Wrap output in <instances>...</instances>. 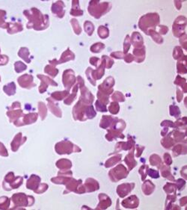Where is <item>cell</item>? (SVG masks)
<instances>
[{
	"mask_svg": "<svg viewBox=\"0 0 187 210\" xmlns=\"http://www.w3.org/2000/svg\"><path fill=\"white\" fill-rule=\"evenodd\" d=\"M133 152H134V148L132 147V149L130 150V152L129 153L128 155L125 157V159H124V161L126 162V164L127 165V166H128V168H129V170L133 169L135 167H136V165H137V162H136V161L134 159Z\"/></svg>",
	"mask_w": 187,
	"mask_h": 210,
	"instance_id": "10",
	"label": "cell"
},
{
	"mask_svg": "<svg viewBox=\"0 0 187 210\" xmlns=\"http://www.w3.org/2000/svg\"><path fill=\"white\" fill-rule=\"evenodd\" d=\"M135 144V142L133 139L130 136L128 137V142L127 143L125 142H119L117 143V145L115 147V152H119L121 150H131Z\"/></svg>",
	"mask_w": 187,
	"mask_h": 210,
	"instance_id": "8",
	"label": "cell"
},
{
	"mask_svg": "<svg viewBox=\"0 0 187 210\" xmlns=\"http://www.w3.org/2000/svg\"><path fill=\"white\" fill-rule=\"evenodd\" d=\"M160 22V16L156 13H153V14H147L143 16L140 19L139 23H138V26L142 31L146 33L147 29L151 30L153 26H156L157 24Z\"/></svg>",
	"mask_w": 187,
	"mask_h": 210,
	"instance_id": "1",
	"label": "cell"
},
{
	"mask_svg": "<svg viewBox=\"0 0 187 210\" xmlns=\"http://www.w3.org/2000/svg\"><path fill=\"white\" fill-rule=\"evenodd\" d=\"M99 61H100V59L97 57H92L90 59V62L91 63V64H93L95 67H98Z\"/></svg>",
	"mask_w": 187,
	"mask_h": 210,
	"instance_id": "43",
	"label": "cell"
},
{
	"mask_svg": "<svg viewBox=\"0 0 187 210\" xmlns=\"http://www.w3.org/2000/svg\"><path fill=\"white\" fill-rule=\"evenodd\" d=\"M186 26V18L180 16L177 17L173 24V33L175 37L182 36L184 33L185 27Z\"/></svg>",
	"mask_w": 187,
	"mask_h": 210,
	"instance_id": "3",
	"label": "cell"
},
{
	"mask_svg": "<svg viewBox=\"0 0 187 210\" xmlns=\"http://www.w3.org/2000/svg\"><path fill=\"white\" fill-rule=\"evenodd\" d=\"M129 171H127V168L123 165H118L115 168L112 169L108 173L110 180L112 182H118L119 180L126 178L128 175Z\"/></svg>",
	"mask_w": 187,
	"mask_h": 210,
	"instance_id": "2",
	"label": "cell"
},
{
	"mask_svg": "<svg viewBox=\"0 0 187 210\" xmlns=\"http://www.w3.org/2000/svg\"><path fill=\"white\" fill-rule=\"evenodd\" d=\"M99 200H100V203H99L96 209H106L112 205L111 199L108 198L106 194L101 193L99 194Z\"/></svg>",
	"mask_w": 187,
	"mask_h": 210,
	"instance_id": "7",
	"label": "cell"
},
{
	"mask_svg": "<svg viewBox=\"0 0 187 210\" xmlns=\"http://www.w3.org/2000/svg\"><path fill=\"white\" fill-rule=\"evenodd\" d=\"M108 133L106 135V138L107 139L109 142H112L113 139L117 138H124V135L121 133V132L117 131V130L114 129H107Z\"/></svg>",
	"mask_w": 187,
	"mask_h": 210,
	"instance_id": "13",
	"label": "cell"
},
{
	"mask_svg": "<svg viewBox=\"0 0 187 210\" xmlns=\"http://www.w3.org/2000/svg\"><path fill=\"white\" fill-rule=\"evenodd\" d=\"M124 46H123V53H127V52L129 51L130 48V45H131V41L130 40V36L127 35L125 38V41H124Z\"/></svg>",
	"mask_w": 187,
	"mask_h": 210,
	"instance_id": "36",
	"label": "cell"
},
{
	"mask_svg": "<svg viewBox=\"0 0 187 210\" xmlns=\"http://www.w3.org/2000/svg\"><path fill=\"white\" fill-rule=\"evenodd\" d=\"M183 53L182 52V49H181V48L180 47V46H177V47L175 48V50H174V53H173V56H174V58L175 59H179V58H181V56H183Z\"/></svg>",
	"mask_w": 187,
	"mask_h": 210,
	"instance_id": "32",
	"label": "cell"
},
{
	"mask_svg": "<svg viewBox=\"0 0 187 210\" xmlns=\"http://www.w3.org/2000/svg\"><path fill=\"white\" fill-rule=\"evenodd\" d=\"M115 119V118H112V116H106V115H104V116H103V118L100 120V126L101 128H103V129H106L108 126H111L112 125Z\"/></svg>",
	"mask_w": 187,
	"mask_h": 210,
	"instance_id": "15",
	"label": "cell"
},
{
	"mask_svg": "<svg viewBox=\"0 0 187 210\" xmlns=\"http://www.w3.org/2000/svg\"><path fill=\"white\" fill-rule=\"evenodd\" d=\"M186 126V117H184V118H181L180 120H178L177 121L174 123L173 124V127L175 128H178L180 126Z\"/></svg>",
	"mask_w": 187,
	"mask_h": 210,
	"instance_id": "34",
	"label": "cell"
},
{
	"mask_svg": "<svg viewBox=\"0 0 187 210\" xmlns=\"http://www.w3.org/2000/svg\"><path fill=\"white\" fill-rule=\"evenodd\" d=\"M134 60L136 62L140 63L145 60V46H142L141 48H136L133 50Z\"/></svg>",
	"mask_w": 187,
	"mask_h": 210,
	"instance_id": "9",
	"label": "cell"
},
{
	"mask_svg": "<svg viewBox=\"0 0 187 210\" xmlns=\"http://www.w3.org/2000/svg\"><path fill=\"white\" fill-rule=\"evenodd\" d=\"M164 159H165V162L166 163L167 165H171L172 163V159L171 156L169 155L168 153H165L164 154Z\"/></svg>",
	"mask_w": 187,
	"mask_h": 210,
	"instance_id": "39",
	"label": "cell"
},
{
	"mask_svg": "<svg viewBox=\"0 0 187 210\" xmlns=\"http://www.w3.org/2000/svg\"><path fill=\"white\" fill-rule=\"evenodd\" d=\"M150 163L152 166H156L159 169H160L163 165L161 158L156 154H153L150 157Z\"/></svg>",
	"mask_w": 187,
	"mask_h": 210,
	"instance_id": "17",
	"label": "cell"
},
{
	"mask_svg": "<svg viewBox=\"0 0 187 210\" xmlns=\"http://www.w3.org/2000/svg\"><path fill=\"white\" fill-rule=\"evenodd\" d=\"M135 187L134 183H123L117 186V194H118L120 198H124L125 196L128 195L133 190Z\"/></svg>",
	"mask_w": 187,
	"mask_h": 210,
	"instance_id": "5",
	"label": "cell"
},
{
	"mask_svg": "<svg viewBox=\"0 0 187 210\" xmlns=\"http://www.w3.org/2000/svg\"><path fill=\"white\" fill-rule=\"evenodd\" d=\"M173 134V139L174 141H175L176 142H180L184 138L185 135L183 133H181V132L178 131V130H175V131L172 133Z\"/></svg>",
	"mask_w": 187,
	"mask_h": 210,
	"instance_id": "25",
	"label": "cell"
},
{
	"mask_svg": "<svg viewBox=\"0 0 187 210\" xmlns=\"http://www.w3.org/2000/svg\"><path fill=\"white\" fill-rule=\"evenodd\" d=\"M112 99L113 102H123L124 101V96L121 92L115 91L112 96Z\"/></svg>",
	"mask_w": 187,
	"mask_h": 210,
	"instance_id": "28",
	"label": "cell"
},
{
	"mask_svg": "<svg viewBox=\"0 0 187 210\" xmlns=\"http://www.w3.org/2000/svg\"><path fill=\"white\" fill-rule=\"evenodd\" d=\"M161 144L164 147L165 149H170L172 146L175 144V141L172 138L171 135L164 138L162 141H161Z\"/></svg>",
	"mask_w": 187,
	"mask_h": 210,
	"instance_id": "20",
	"label": "cell"
},
{
	"mask_svg": "<svg viewBox=\"0 0 187 210\" xmlns=\"http://www.w3.org/2000/svg\"><path fill=\"white\" fill-rule=\"evenodd\" d=\"M185 184H186V182L185 180H183L182 179H179L176 181V186L177 187L178 190H182V189L185 186Z\"/></svg>",
	"mask_w": 187,
	"mask_h": 210,
	"instance_id": "38",
	"label": "cell"
},
{
	"mask_svg": "<svg viewBox=\"0 0 187 210\" xmlns=\"http://www.w3.org/2000/svg\"><path fill=\"white\" fill-rule=\"evenodd\" d=\"M120 110V106L117 102H112L108 107V111L113 114H117Z\"/></svg>",
	"mask_w": 187,
	"mask_h": 210,
	"instance_id": "26",
	"label": "cell"
},
{
	"mask_svg": "<svg viewBox=\"0 0 187 210\" xmlns=\"http://www.w3.org/2000/svg\"><path fill=\"white\" fill-rule=\"evenodd\" d=\"M177 73L180 74L186 73V56L184 55L183 58L178 61L177 64Z\"/></svg>",
	"mask_w": 187,
	"mask_h": 210,
	"instance_id": "16",
	"label": "cell"
},
{
	"mask_svg": "<svg viewBox=\"0 0 187 210\" xmlns=\"http://www.w3.org/2000/svg\"><path fill=\"white\" fill-rule=\"evenodd\" d=\"M121 155H117V156H115L110 158L109 159H108L106 161V164H105V166L106 168H109V167L113 166L114 165L117 164V162H119L121 161Z\"/></svg>",
	"mask_w": 187,
	"mask_h": 210,
	"instance_id": "22",
	"label": "cell"
},
{
	"mask_svg": "<svg viewBox=\"0 0 187 210\" xmlns=\"http://www.w3.org/2000/svg\"><path fill=\"white\" fill-rule=\"evenodd\" d=\"M167 31H168V29L165 26H160V30H159V32L161 35H165L167 33Z\"/></svg>",
	"mask_w": 187,
	"mask_h": 210,
	"instance_id": "45",
	"label": "cell"
},
{
	"mask_svg": "<svg viewBox=\"0 0 187 210\" xmlns=\"http://www.w3.org/2000/svg\"><path fill=\"white\" fill-rule=\"evenodd\" d=\"M130 41L136 48H141L143 46V38H142L141 35L136 31L132 33V39L130 40Z\"/></svg>",
	"mask_w": 187,
	"mask_h": 210,
	"instance_id": "11",
	"label": "cell"
},
{
	"mask_svg": "<svg viewBox=\"0 0 187 210\" xmlns=\"http://www.w3.org/2000/svg\"><path fill=\"white\" fill-rule=\"evenodd\" d=\"M147 169H148V166L147 165H142L141 168H139V170H138V172H139V174L141 175V180L142 181H144V180H145L146 176H147Z\"/></svg>",
	"mask_w": 187,
	"mask_h": 210,
	"instance_id": "33",
	"label": "cell"
},
{
	"mask_svg": "<svg viewBox=\"0 0 187 210\" xmlns=\"http://www.w3.org/2000/svg\"><path fill=\"white\" fill-rule=\"evenodd\" d=\"M136 150H137V153H136V157H140L141 156L142 151L145 150V147H142L140 145H136Z\"/></svg>",
	"mask_w": 187,
	"mask_h": 210,
	"instance_id": "40",
	"label": "cell"
},
{
	"mask_svg": "<svg viewBox=\"0 0 187 210\" xmlns=\"http://www.w3.org/2000/svg\"><path fill=\"white\" fill-rule=\"evenodd\" d=\"M155 189V185L150 180H146L142 185V191L145 195H150L153 192Z\"/></svg>",
	"mask_w": 187,
	"mask_h": 210,
	"instance_id": "14",
	"label": "cell"
},
{
	"mask_svg": "<svg viewBox=\"0 0 187 210\" xmlns=\"http://www.w3.org/2000/svg\"><path fill=\"white\" fill-rule=\"evenodd\" d=\"M115 85V79L112 77H108L103 82V84L99 85V91L103 94L109 96V94L113 91L112 87Z\"/></svg>",
	"mask_w": 187,
	"mask_h": 210,
	"instance_id": "4",
	"label": "cell"
},
{
	"mask_svg": "<svg viewBox=\"0 0 187 210\" xmlns=\"http://www.w3.org/2000/svg\"><path fill=\"white\" fill-rule=\"evenodd\" d=\"M111 56L115 58H122L123 57V53H121V52H115V53H112L111 54Z\"/></svg>",
	"mask_w": 187,
	"mask_h": 210,
	"instance_id": "41",
	"label": "cell"
},
{
	"mask_svg": "<svg viewBox=\"0 0 187 210\" xmlns=\"http://www.w3.org/2000/svg\"><path fill=\"white\" fill-rule=\"evenodd\" d=\"M85 187L87 189L86 191L87 192H92V191L98 190L100 185H99L98 182L93 179H88L86 180L85 183Z\"/></svg>",
	"mask_w": 187,
	"mask_h": 210,
	"instance_id": "12",
	"label": "cell"
},
{
	"mask_svg": "<svg viewBox=\"0 0 187 210\" xmlns=\"http://www.w3.org/2000/svg\"><path fill=\"white\" fill-rule=\"evenodd\" d=\"M138 204H139V200L136 195H131L129 198L123 200L121 203V205L127 209H136L138 206Z\"/></svg>",
	"mask_w": 187,
	"mask_h": 210,
	"instance_id": "6",
	"label": "cell"
},
{
	"mask_svg": "<svg viewBox=\"0 0 187 210\" xmlns=\"http://www.w3.org/2000/svg\"><path fill=\"white\" fill-rule=\"evenodd\" d=\"M147 35H151L153 38V40H154L155 42H156L157 44H162V43L163 42V39H162V37H161L158 33L156 32V31H155L154 29H151V30L147 31Z\"/></svg>",
	"mask_w": 187,
	"mask_h": 210,
	"instance_id": "23",
	"label": "cell"
},
{
	"mask_svg": "<svg viewBox=\"0 0 187 210\" xmlns=\"http://www.w3.org/2000/svg\"><path fill=\"white\" fill-rule=\"evenodd\" d=\"M180 206H185L186 205V197H184V198H182L180 200Z\"/></svg>",
	"mask_w": 187,
	"mask_h": 210,
	"instance_id": "47",
	"label": "cell"
},
{
	"mask_svg": "<svg viewBox=\"0 0 187 210\" xmlns=\"http://www.w3.org/2000/svg\"><path fill=\"white\" fill-rule=\"evenodd\" d=\"M98 35L100 38H103V39L106 38L108 36V29L105 26H100L98 29Z\"/></svg>",
	"mask_w": 187,
	"mask_h": 210,
	"instance_id": "27",
	"label": "cell"
},
{
	"mask_svg": "<svg viewBox=\"0 0 187 210\" xmlns=\"http://www.w3.org/2000/svg\"><path fill=\"white\" fill-rule=\"evenodd\" d=\"M164 190L168 195H175L176 194V189L177 186L175 184L173 183H167L164 186Z\"/></svg>",
	"mask_w": 187,
	"mask_h": 210,
	"instance_id": "21",
	"label": "cell"
},
{
	"mask_svg": "<svg viewBox=\"0 0 187 210\" xmlns=\"http://www.w3.org/2000/svg\"><path fill=\"white\" fill-rule=\"evenodd\" d=\"M102 61H103L105 68H111L112 66L114 64V61L112 60V58H110L106 56V55H103V56L102 57Z\"/></svg>",
	"mask_w": 187,
	"mask_h": 210,
	"instance_id": "31",
	"label": "cell"
},
{
	"mask_svg": "<svg viewBox=\"0 0 187 210\" xmlns=\"http://www.w3.org/2000/svg\"><path fill=\"white\" fill-rule=\"evenodd\" d=\"M147 174L151 176V178H153V179H158L160 177V174H159V172L157 170H153V169H147Z\"/></svg>",
	"mask_w": 187,
	"mask_h": 210,
	"instance_id": "37",
	"label": "cell"
},
{
	"mask_svg": "<svg viewBox=\"0 0 187 210\" xmlns=\"http://www.w3.org/2000/svg\"><path fill=\"white\" fill-rule=\"evenodd\" d=\"M177 102H180L181 100H182V98H183V94L181 93L180 91L179 90V88H177Z\"/></svg>",
	"mask_w": 187,
	"mask_h": 210,
	"instance_id": "46",
	"label": "cell"
},
{
	"mask_svg": "<svg viewBox=\"0 0 187 210\" xmlns=\"http://www.w3.org/2000/svg\"><path fill=\"white\" fill-rule=\"evenodd\" d=\"M173 124H174V123L172 121H170V120H164V121L161 124V126H165V127L169 128L170 126L173 127Z\"/></svg>",
	"mask_w": 187,
	"mask_h": 210,
	"instance_id": "44",
	"label": "cell"
},
{
	"mask_svg": "<svg viewBox=\"0 0 187 210\" xmlns=\"http://www.w3.org/2000/svg\"><path fill=\"white\" fill-rule=\"evenodd\" d=\"M170 114L171 116L175 117L176 118H178L180 115V110L176 105H171L170 106Z\"/></svg>",
	"mask_w": 187,
	"mask_h": 210,
	"instance_id": "30",
	"label": "cell"
},
{
	"mask_svg": "<svg viewBox=\"0 0 187 210\" xmlns=\"http://www.w3.org/2000/svg\"><path fill=\"white\" fill-rule=\"evenodd\" d=\"M160 169H161V173H162V176H163L164 178H167V179H168L169 180H171V181H175V177L172 176L169 167L164 166V165H162V167Z\"/></svg>",
	"mask_w": 187,
	"mask_h": 210,
	"instance_id": "19",
	"label": "cell"
},
{
	"mask_svg": "<svg viewBox=\"0 0 187 210\" xmlns=\"http://www.w3.org/2000/svg\"><path fill=\"white\" fill-rule=\"evenodd\" d=\"M96 109L97 111H100V112H106V111H107V109H106V106L104 105V104H103L101 102L99 101L98 100L96 101Z\"/></svg>",
	"mask_w": 187,
	"mask_h": 210,
	"instance_id": "35",
	"label": "cell"
},
{
	"mask_svg": "<svg viewBox=\"0 0 187 210\" xmlns=\"http://www.w3.org/2000/svg\"><path fill=\"white\" fill-rule=\"evenodd\" d=\"M175 83L177 85H180L181 88H183V92L186 93V80L184 78H182L180 77V76H177L175 79Z\"/></svg>",
	"mask_w": 187,
	"mask_h": 210,
	"instance_id": "24",
	"label": "cell"
},
{
	"mask_svg": "<svg viewBox=\"0 0 187 210\" xmlns=\"http://www.w3.org/2000/svg\"><path fill=\"white\" fill-rule=\"evenodd\" d=\"M172 151H173V156L175 157L179 156L180 154H186V146L184 145V144H177L174 147Z\"/></svg>",
	"mask_w": 187,
	"mask_h": 210,
	"instance_id": "18",
	"label": "cell"
},
{
	"mask_svg": "<svg viewBox=\"0 0 187 210\" xmlns=\"http://www.w3.org/2000/svg\"><path fill=\"white\" fill-rule=\"evenodd\" d=\"M105 48V45L102 43H97L94 44V45L91 47V50L94 53H100L101 50H103Z\"/></svg>",
	"mask_w": 187,
	"mask_h": 210,
	"instance_id": "29",
	"label": "cell"
},
{
	"mask_svg": "<svg viewBox=\"0 0 187 210\" xmlns=\"http://www.w3.org/2000/svg\"><path fill=\"white\" fill-rule=\"evenodd\" d=\"M124 61H126L127 63L132 62V61H134V56L131 55V54H127L124 57Z\"/></svg>",
	"mask_w": 187,
	"mask_h": 210,
	"instance_id": "42",
	"label": "cell"
}]
</instances>
